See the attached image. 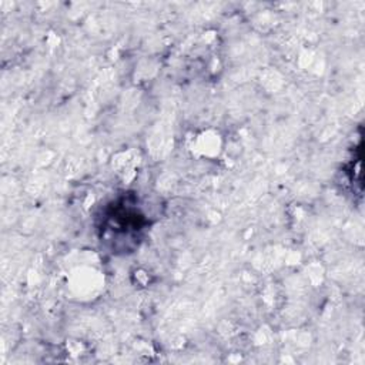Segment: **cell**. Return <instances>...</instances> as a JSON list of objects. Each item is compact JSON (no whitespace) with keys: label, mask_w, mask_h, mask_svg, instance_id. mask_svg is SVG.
I'll use <instances>...</instances> for the list:
<instances>
[{"label":"cell","mask_w":365,"mask_h":365,"mask_svg":"<svg viewBox=\"0 0 365 365\" xmlns=\"http://www.w3.org/2000/svg\"><path fill=\"white\" fill-rule=\"evenodd\" d=\"M148 225V217L137 195L124 192L101 210L97 224L98 240L113 254H130L143 242Z\"/></svg>","instance_id":"obj_1"}]
</instances>
